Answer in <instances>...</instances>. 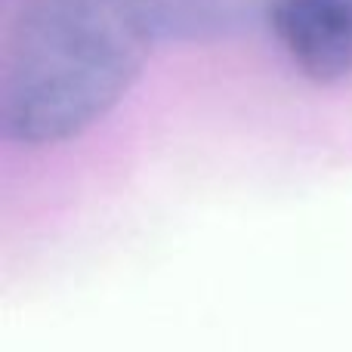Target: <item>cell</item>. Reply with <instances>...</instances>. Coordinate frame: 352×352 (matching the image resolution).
I'll return each mask as SVG.
<instances>
[{
  "label": "cell",
  "instance_id": "obj_1",
  "mask_svg": "<svg viewBox=\"0 0 352 352\" xmlns=\"http://www.w3.org/2000/svg\"><path fill=\"white\" fill-rule=\"evenodd\" d=\"M152 34L124 0H3L0 127L19 146L80 136L130 90Z\"/></svg>",
  "mask_w": 352,
  "mask_h": 352
},
{
  "label": "cell",
  "instance_id": "obj_2",
  "mask_svg": "<svg viewBox=\"0 0 352 352\" xmlns=\"http://www.w3.org/2000/svg\"><path fill=\"white\" fill-rule=\"evenodd\" d=\"M266 22L303 78L337 84L352 74V0H269Z\"/></svg>",
  "mask_w": 352,
  "mask_h": 352
},
{
  "label": "cell",
  "instance_id": "obj_3",
  "mask_svg": "<svg viewBox=\"0 0 352 352\" xmlns=\"http://www.w3.org/2000/svg\"><path fill=\"white\" fill-rule=\"evenodd\" d=\"M152 41H223L266 16L269 0H124Z\"/></svg>",
  "mask_w": 352,
  "mask_h": 352
}]
</instances>
